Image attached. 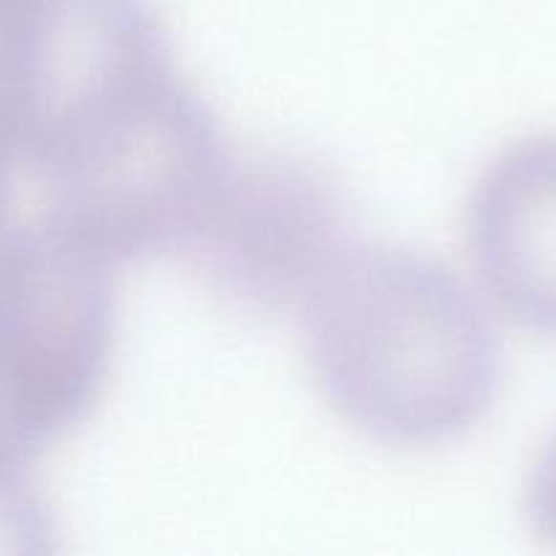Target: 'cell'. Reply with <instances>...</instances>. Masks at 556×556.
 <instances>
[{"label":"cell","mask_w":556,"mask_h":556,"mask_svg":"<svg viewBox=\"0 0 556 556\" xmlns=\"http://www.w3.org/2000/svg\"><path fill=\"white\" fill-rule=\"evenodd\" d=\"M296 315L320 400L367 438L443 443L492 405L500 348L489 307L434 258L353 242Z\"/></svg>","instance_id":"obj_1"},{"label":"cell","mask_w":556,"mask_h":556,"mask_svg":"<svg viewBox=\"0 0 556 556\" xmlns=\"http://www.w3.org/2000/svg\"><path fill=\"white\" fill-rule=\"evenodd\" d=\"M174 71L147 0H9L0 9V141L36 179Z\"/></svg>","instance_id":"obj_2"},{"label":"cell","mask_w":556,"mask_h":556,"mask_svg":"<svg viewBox=\"0 0 556 556\" xmlns=\"http://www.w3.org/2000/svg\"><path fill=\"white\" fill-rule=\"evenodd\" d=\"M231 147L174 68L54 172L41 220L106 264L179 253Z\"/></svg>","instance_id":"obj_3"},{"label":"cell","mask_w":556,"mask_h":556,"mask_svg":"<svg viewBox=\"0 0 556 556\" xmlns=\"http://www.w3.org/2000/svg\"><path fill=\"white\" fill-rule=\"evenodd\" d=\"M114 266L43 220L0 242V470L90 413L112 367Z\"/></svg>","instance_id":"obj_4"},{"label":"cell","mask_w":556,"mask_h":556,"mask_svg":"<svg viewBox=\"0 0 556 556\" xmlns=\"http://www.w3.org/2000/svg\"><path fill=\"white\" fill-rule=\"evenodd\" d=\"M351 244V206L329 168L293 152L231 150L179 253L215 296L275 315L296 313Z\"/></svg>","instance_id":"obj_5"},{"label":"cell","mask_w":556,"mask_h":556,"mask_svg":"<svg viewBox=\"0 0 556 556\" xmlns=\"http://www.w3.org/2000/svg\"><path fill=\"white\" fill-rule=\"evenodd\" d=\"M465 239L486 307L556 337V134L500 152L472 188Z\"/></svg>","instance_id":"obj_6"},{"label":"cell","mask_w":556,"mask_h":556,"mask_svg":"<svg viewBox=\"0 0 556 556\" xmlns=\"http://www.w3.org/2000/svg\"><path fill=\"white\" fill-rule=\"evenodd\" d=\"M52 521L25 470H0V556L49 552Z\"/></svg>","instance_id":"obj_7"},{"label":"cell","mask_w":556,"mask_h":556,"mask_svg":"<svg viewBox=\"0 0 556 556\" xmlns=\"http://www.w3.org/2000/svg\"><path fill=\"white\" fill-rule=\"evenodd\" d=\"M527 519L546 546L556 548V432L538 456L527 483Z\"/></svg>","instance_id":"obj_8"},{"label":"cell","mask_w":556,"mask_h":556,"mask_svg":"<svg viewBox=\"0 0 556 556\" xmlns=\"http://www.w3.org/2000/svg\"><path fill=\"white\" fill-rule=\"evenodd\" d=\"M14 161H11L3 141H0V242L16 226L14 212H11V204H14Z\"/></svg>","instance_id":"obj_9"},{"label":"cell","mask_w":556,"mask_h":556,"mask_svg":"<svg viewBox=\"0 0 556 556\" xmlns=\"http://www.w3.org/2000/svg\"><path fill=\"white\" fill-rule=\"evenodd\" d=\"M5 3H9V0H0V9H3V5H5Z\"/></svg>","instance_id":"obj_10"}]
</instances>
